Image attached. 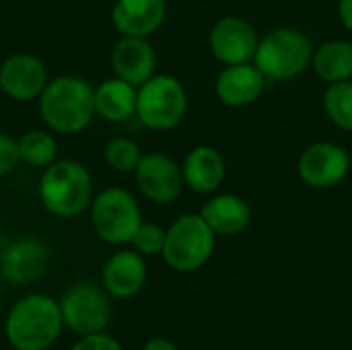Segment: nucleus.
Segmentation results:
<instances>
[{
	"mask_svg": "<svg viewBox=\"0 0 352 350\" xmlns=\"http://www.w3.org/2000/svg\"><path fill=\"white\" fill-rule=\"evenodd\" d=\"M39 116L58 134L82 132L95 113V87L74 74L52 78L39 95Z\"/></svg>",
	"mask_w": 352,
	"mask_h": 350,
	"instance_id": "nucleus-1",
	"label": "nucleus"
},
{
	"mask_svg": "<svg viewBox=\"0 0 352 350\" xmlns=\"http://www.w3.org/2000/svg\"><path fill=\"white\" fill-rule=\"evenodd\" d=\"M62 328L60 303L39 293L19 299L4 322L6 340L14 350H47L60 338Z\"/></svg>",
	"mask_w": 352,
	"mask_h": 350,
	"instance_id": "nucleus-2",
	"label": "nucleus"
},
{
	"mask_svg": "<svg viewBox=\"0 0 352 350\" xmlns=\"http://www.w3.org/2000/svg\"><path fill=\"white\" fill-rule=\"evenodd\" d=\"M37 192L43 208L50 215L74 219L93 202V177L78 161H54L43 169Z\"/></svg>",
	"mask_w": 352,
	"mask_h": 350,
	"instance_id": "nucleus-3",
	"label": "nucleus"
},
{
	"mask_svg": "<svg viewBox=\"0 0 352 350\" xmlns=\"http://www.w3.org/2000/svg\"><path fill=\"white\" fill-rule=\"evenodd\" d=\"M311 37L297 27H274L260 37L254 64L268 80H293L311 68Z\"/></svg>",
	"mask_w": 352,
	"mask_h": 350,
	"instance_id": "nucleus-4",
	"label": "nucleus"
},
{
	"mask_svg": "<svg viewBox=\"0 0 352 350\" xmlns=\"http://www.w3.org/2000/svg\"><path fill=\"white\" fill-rule=\"evenodd\" d=\"M217 248V233L206 225L200 212H186L177 217L165 233L163 260L175 272L200 270Z\"/></svg>",
	"mask_w": 352,
	"mask_h": 350,
	"instance_id": "nucleus-5",
	"label": "nucleus"
},
{
	"mask_svg": "<svg viewBox=\"0 0 352 350\" xmlns=\"http://www.w3.org/2000/svg\"><path fill=\"white\" fill-rule=\"evenodd\" d=\"M188 91L173 74H155L138 87L136 118L157 132L177 128L188 113Z\"/></svg>",
	"mask_w": 352,
	"mask_h": 350,
	"instance_id": "nucleus-6",
	"label": "nucleus"
},
{
	"mask_svg": "<svg viewBox=\"0 0 352 350\" xmlns=\"http://www.w3.org/2000/svg\"><path fill=\"white\" fill-rule=\"evenodd\" d=\"M89 210L93 231L99 239L111 245L130 243L142 223V212L134 194L118 186L105 188L93 196Z\"/></svg>",
	"mask_w": 352,
	"mask_h": 350,
	"instance_id": "nucleus-7",
	"label": "nucleus"
},
{
	"mask_svg": "<svg viewBox=\"0 0 352 350\" xmlns=\"http://www.w3.org/2000/svg\"><path fill=\"white\" fill-rule=\"evenodd\" d=\"M352 167L351 153L336 142L320 140L305 146L297 159L299 179L314 190H330L342 184Z\"/></svg>",
	"mask_w": 352,
	"mask_h": 350,
	"instance_id": "nucleus-8",
	"label": "nucleus"
},
{
	"mask_svg": "<svg viewBox=\"0 0 352 350\" xmlns=\"http://www.w3.org/2000/svg\"><path fill=\"white\" fill-rule=\"evenodd\" d=\"M64 326L78 336L99 334L111 320V305L107 295L91 283L72 285L60 301Z\"/></svg>",
	"mask_w": 352,
	"mask_h": 350,
	"instance_id": "nucleus-9",
	"label": "nucleus"
},
{
	"mask_svg": "<svg viewBox=\"0 0 352 350\" xmlns=\"http://www.w3.org/2000/svg\"><path fill=\"white\" fill-rule=\"evenodd\" d=\"M258 43L260 35L254 23L237 14L221 17L208 33V50L223 66L254 62Z\"/></svg>",
	"mask_w": 352,
	"mask_h": 350,
	"instance_id": "nucleus-10",
	"label": "nucleus"
},
{
	"mask_svg": "<svg viewBox=\"0 0 352 350\" xmlns=\"http://www.w3.org/2000/svg\"><path fill=\"white\" fill-rule=\"evenodd\" d=\"M134 179L140 194L153 204H171L186 188L182 165L159 151L142 155L138 167L134 169Z\"/></svg>",
	"mask_w": 352,
	"mask_h": 350,
	"instance_id": "nucleus-11",
	"label": "nucleus"
},
{
	"mask_svg": "<svg viewBox=\"0 0 352 350\" xmlns=\"http://www.w3.org/2000/svg\"><path fill=\"white\" fill-rule=\"evenodd\" d=\"M47 83V66L33 54L16 52L0 64V91L14 101L39 99Z\"/></svg>",
	"mask_w": 352,
	"mask_h": 350,
	"instance_id": "nucleus-12",
	"label": "nucleus"
},
{
	"mask_svg": "<svg viewBox=\"0 0 352 350\" xmlns=\"http://www.w3.org/2000/svg\"><path fill=\"white\" fill-rule=\"evenodd\" d=\"M50 252L43 241L35 237H25L0 252V272L16 287H27L37 283L47 270Z\"/></svg>",
	"mask_w": 352,
	"mask_h": 350,
	"instance_id": "nucleus-13",
	"label": "nucleus"
},
{
	"mask_svg": "<svg viewBox=\"0 0 352 350\" xmlns=\"http://www.w3.org/2000/svg\"><path fill=\"white\" fill-rule=\"evenodd\" d=\"M111 70L113 76L140 87L151 76L157 74V52L148 37H130L122 35L111 47Z\"/></svg>",
	"mask_w": 352,
	"mask_h": 350,
	"instance_id": "nucleus-14",
	"label": "nucleus"
},
{
	"mask_svg": "<svg viewBox=\"0 0 352 350\" xmlns=\"http://www.w3.org/2000/svg\"><path fill=\"white\" fill-rule=\"evenodd\" d=\"M268 78L260 72L254 62L223 66L214 80V95L227 107H248L254 105L264 89Z\"/></svg>",
	"mask_w": 352,
	"mask_h": 350,
	"instance_id": "nucleus-15",
	"label": "nucleus"
},
{
	"mask_svg": "<svg viewBox=\"0 0 352 350\" xmlns=\"http://www.w3.org/2000/svg\"><path fill=\"white\" fill-rule=\"evenodd\" d=\"M148 268L144 256L136 250H120L105 262L101 270L103 289L118 299H130L138 295L146 285Z\"/></svg>",
	"mask_w": 352,
	"mask_h": 350,
	"instance_id": "nucleus-16",
	"label": "nucleus"
},
{
	"mask_svg": "<svg viewBox=\"0 0 352 350\" xmlns=\"http://www.w3.org/2000/svg\"><path fill=\"white\" fill-rule=\"evenodd\" d=\"M167 17L165 0H116L111 23L120 35L148 37L161 29Z\"/></svg>",
	"mask_w": 352,
	"mask_h": 350,
	"instance_id": "nucleus-17",
	"label": "nucleus"
},
{
	"mask_svg": "<svg viewBox=\"0 0 352 350\" xmlns=\"http://www.w3.org/2000/svg\"><path fill=\"white\" fill-rule=\"evenodd\" d=\"M184 184L196 194H214L227 175V163L212 144L194 146L182 163Z\"/></svg>",
	"mask_w": 352,
	"mask_h": 350,
	"instance_id": "nucleus-18",
	"label": "nucleus"
},
{
	"mask_svg": "<svg viewBox=\"0 0 352 350\" xmlns=\"http://www.w3.org/2000/svg\"><path fill=\"white\" fill-rule=\"evenodd\" d=\"M202 219L217 233V237H233L243 233L252 223V206L237 194H214L202 208Z\"/></svg>",
	"mask_w": 352,
	"mask_h": 350,
	"instance_id": "nucleus-19",
	"label": "nucleus"
},
{
	"mask_svg": "<svg viewBox=\"0 0 352 350\" xmlns=\"http://www.w3.org/2000/svg\"><path fill=\"white\" fill-rule=\"evenodd\" d=\"M138 87L111 76L95 87V113L111 124H122L136 116Z\"/></svg>",
	"mask_w": 352,
	"mask_h": 350,
	"instance_id": "nucleus-20",
	"label": "nucleus"
},
{
	"mask_svg": "<svg viewBox=\"0 0 352 350\" xmlns=\"http://www.w3.org/2000/svg\"><path fill=\"white\" fill-rule=\"evenodd\" d=\"M314 74L332 85L352 78V41L349 39H328L314 50L311 58Z\"/></svg>",
	"mask_w": 352,
	"mask_h": 350,
	"instance_id": "nucleus-21",
	"label": "nucleus"
},
{
	"mask_svg": "<svg viewBox=\"0 0 352 350\" xmlns=\"http://www.w3.org/2000/svg\"><path fill=\"white\" fill-rule=\"evenodd\" d=\"M19 144V159L21 163L29 167H41L45 169L56 161L58 155V142L54 134L47 130H29L21 138H16Z\"/></svg>",
	"mask_w": 352,
	"mask_h": 350,
	"instance_id": "nucleus-22",
	"label": "nucleus"
},
{
	"mask_svg": "<svg viewBox=\"0 0 352 350\" xmlns=\"http://www.w3.org/2000/svg\"><path fill=\"white\" fill-rule=\"evenodd\" d=\"M322 105L336 128L352 132V78L328 85L322 95Z\"/></svg>",
	"mask_w": 352,
	"mask_h": 350,
	"instance_id": "nucleus-23",
	"label": "nucleus"
},
{
	"mask_svg": "<svg viewBox=\"0 0 352 350\" xmlns=\"http://www.w3.org/2000/svg\"><path fill=\"white\" fill-rule=\"evenodd\" d=\"M142 155L144 153L140 151L138 142L126 136L111 138L103 149V159L107 167L116 173H134Z\"/></svg>",
	"mask_w": 352,
	"mask_h": 350,
	"instance_id": "nucleus-24",
	"label": "nucleus"
},
{
	"mask_svg": "<svg viewBox=\"0 0 352 350\" xmlns=\"http://www.w3.org/2000/svg\"><path fill=\"white\" fill-rule=\"evenodd\" d=\"M165 233H167V229H163L161 225L151 223V221H142L130 243L144 258L146 256H159L163 252V245H165Z\"/></svg>",
	"mask_w": 352,
	"mask_h": 350,
	"instance_id": "nucleus-25",
	"label": "nucleus"
},
{
	"mask_svg": "<svg viewBox=\"0 0 352 350\" xmlns=\"http://www.w3.org/2000/svg\"><path fill=\"white\" fill-rule=\"evenodd\" d=\"M19 163H21V159H19L16 138H12L6 132H0V177L14 171V167Z\"/></svg>",
	"mask_w": 352,
	"mask_h": 350,
	"instance_id": "nucleus-26",
	"label": "nucleus"
},
{
	"mask_svg": "<svg viewBox=\"0 0 352 350\" xmlns=\"http://www.w3.org/2000/svg\"><path fill=\"white\" fill-rule=\"evenodd\" d=\"M70 350H122V347L113 336H107V334L99 332V334L80 336V340Z\"/></svg>",
	"mask_w": 352,
	"mask_h": 350,
	"instance_id": "nucleus-27",
	"label": "nucleus"
},
{
	"mask_svg": "<svg viewBox=\"0 0 352 350\" xmlns=\"http://www.w3.org/2000/svg\"><path fill=\"white\" fill-rule=\"evenodd\" d=\"M338 19L342 27L352 33V0H338Z\"/></svg>",
	"mask_w": 352,
	"mask_h": 350,
	"instance_id": "nucleus-28",
	"label": "nucleus"
},
{
	"mask_svg": "<svg viewBox=\"0 0 352 350\" xmlns=\"http://www.w3.org/2000/svg\"><path fill=\"white\" fill-rule=\"evenodd\" d=\"M142 350H177V347L167 338H151Z\"/></svg>",
	"mask_w": 352,
	"mask_h": 350,
	"instance_id": "nucleus-29",
	"label": "nucleus"
},
{
	"mask_svg": "<svg viewBox=\"0 0 352 350\" xmlns=\"http://www.w3.org/2000/svg\"><path fill=\"white\" fill-rule=\"evenodd\" d=\"M2 243H4V239H2V231H0V252H2Z\"/></svg>",
	"mask_w": 352,
	"mask_h": 350,
	"instance_id": "nucleus-30",
	"label": "nucleus"
},
{
	"mask_svg": "<svg viewBox=\"0 0 352 350\" xmlns=\"http://www.w3.org/2000/svg\"><path fill=\"white\" fill-rule=\"evenodd\" d=\"M0 2H4V0H0Z\"/></svg>",
	"mask_w": 352,
	"mask_h": 350,
	"instance_id": "nucleus-31",
	"label": "nucleus"
}]
</instances>
